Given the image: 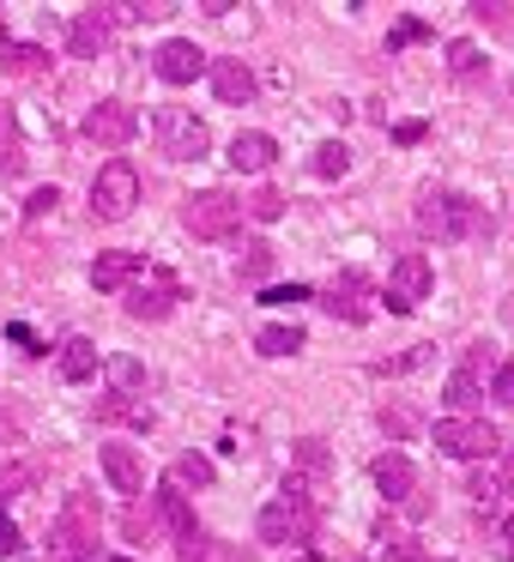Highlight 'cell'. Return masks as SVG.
<instances>
[{
	"label": "cell",
	"mask_w": 514,
	"mask_h": 562,
	"mask_svg": "<svg viewBox=\"0 0 514 562\" xmlns=\"http://www.w3.org/2000/svg\"><path fill=\"white\" fill-rule=\"evenodd\" d=\"M417 231L436 236V243H466V236L484 231V212H478V200L454 194V188H424L417 194Z\"/></svg>",
	"instance_id": "6da1fadb"
},
{
	"label": "cell",
	"mask_w": 514,
	"mask_h": 562,
	"mask_svg": "<svg viewBox=\"0 0 514 562\" xmlns=\"http://www.w3.org/2000/svg\"><path fill=\"white\" fill-rule=\"evenodd\" d=\"M255 532H260V544H309V538H315V502L279 490V496L260 508Z\"/></svg>",
	"instance_id": "7a4b0ae2"
},
{
	"label": "cell",
	"mask_w": 514,
	"mask_h": 562,
	"mask_svg": "<svg viewBox=\"0 0 514 562\" xmlns=\"http://www.w3.org/2000/svg\"><path fill=\"white\" fill-rule=\"evenodd\" d=\"M152 134H158V146H164V158H182V164H194V158H206L212 151V134H206V122H200L194 110H158L152 115Z\"/></svg>",
	"instance_id": "3957f363"
},
{
	"label": "cell",
	"mask_w": 514,
	"mask_h": 562,
	"mask_svg": "<svg viewBox=\"0 0 514 562\" xmlns=\"http://www.w3.org/2000/svg\"><path fill=\"white\" fill-rule=\"evenodd\" d=\"M182 224L200 243H224V236H236V224H243V200H231L224 188H206V194H194L182 206Z\"/></svg>",
	"instance_id": "277c9868"
},
{
	"label": "cell",
	"mask_w": 514,
	"mask_h": 562,
	"mask_svg": "<svg viewBox=\"0 0 514 562\" xmlns=\"http://www.w3.org/2000/svg\"><path fill=\"white\" fill-rule=\"evenodd\" d=\"M436 448L448 453V460H496L502 436H496V424H484V417H442Z\"/></svg>",
	"instance_id": "5b68a950"
},
{
	"label": "cell",
	"mask_w": 514,
	"mask_h": 562,
	"mask_svg": "<svg viewBox=\"0 0 514 562\" xmlns=\"http://www.w3.org/2000/svg\"><path fill=\"white\" fill-rule=\"evenodd\" d=\"M134 206H139V170L127 158H110L91 182V212L98 218H127Z\"/></svg>",
	"instance_id": "8992f818"
},
{
	"label": "cell",
	"mask_w": 514,
	"mask_h": 562,
	"mask_svg": "<svg viewBox=\"0 0 514 562\" xmlns=\"http://www.w3.org/2000/svg\"><path fill=\"white\" fill-rule=\"evenodd\" d=\"M429 284H436V267H429L424 255H400L388 267V308L393 315H412V308L429 296Z\"/></svg>",
	"instance_id": "52a82bcc"
},
{
	"label": "cell",
	"mask_w": 514,
	"mask_h": 562,
	"mask_svg": "<svg viewBox=\"0 0 514 562\" xmlns=\"http://www.w3.org/2000/svg\"><path fill=\"white\" fill-rule=\"evenodd\" d=\"M79 134L91 139V146H110V151H122L127 139L139 134V115L127 110V103H98V110H86V122H79Z\"/></svg>",
	"instance_id": "ba28073f"
},
{
	"label": "cell",
	"mask_w": 514,
	"mask_h": 562,
	"mask_svg": "<svg viewBox=\"0 0 514 562\" xmlns=\"http://www.w3.org/2000/svg\"><path fill=\"white\" fill-rule=\"evenodd\" d=\"M152 74H158L164 86H194L200 74H212V61H206V49H200V43L170 37L158 55H152Z\"/></svg>",
	"instance_id": "9c48e42d"
},
{
	"label": "cell",
	"mask_w": 514,
	"mask_h": 562,
	"mask_svg": "<svg viewBox=\"0 0 514 562\" xmlns=\"http://www.w3.org/2000/svg\"><path fill=\"white\" fill-rule=\"evenodd\" d=\"M176 303H182V284H176L164 267H152V284L139 279L134 291H127V315H134V321H164Z\"/></svg>",
	"instance_id": "30bf717a"
},
{
	"label": "cell",
	"mask_w": 514,
	"mask_h": 562,
	"mask_svg": "<svg viewBox=\"0 0 514 562\" xmlns=\"http://www.w3.org/2000/svg\"><path fill=\"white\" fill-rule=\"evenodd\" d=\"M110 31H115L110 7H86V13H74V25H67V49H74L79 61H98V55L110 49Z\"/></svg>",
	"instance_id": "8fae6325"
},
{
	"label": "cell",
	"mask_w": 514,
	"mask_h": 562,
	"mask_svg": "<svg viewBox=\"0 0 514 562\" xmlns=\"http://www.w3.org/2000/svg\"><path fill=\"white\" fill-rule=\"evenodd\" d=\"M139 279H146V255H134V248H110V255L91 260V284L98 291H134Z\"/></svg>",
	"instance_id": "7c38bea8"
},
{
	"label": "cell",
	"mask_w": 514,
	"mask_h": 562,
	"mask_svg": "<svg viewBox=\"0 0 514 562\" xmlns=\"http://www.w3.org/2000/svg\"><path fill=\"white\" fill-rule=\"evenodd\" d=\"M152 508H158V520L170 526V538H176V544H188V538H200V526H194V508H188V496L170 484V477L158 484V496H152Z\"/></svg>",
	"instance_id": "4fadbf2b"
},
{
	"label": "cell",
	"mask_w": 514,
	"mask_h": 562,
	"mask_svg": "<svg viewBox=\"0 0 514 562\" xmlns=\"http://www.w3.org/2000/svg\"><path fill=\"white\" fill-rule=\"evenodd\" d=\"M478 369H484V345H478V351L466 357L460 369H454V375H448V393H442V400H448V405H454V412H460V417L472 412L478 400H484V381H478Z\"/></svg>",
	"instance_id": "5bb4252c"
},
{
	"label": "cell",
	"mask_w": 514,
	"mask_h": 562,
	"mask_svg": "<svg viewBox=\"0 0 514 562\" xmlns=\"http://www.w3.org/2000/svg\"><path fill=\"white\" fill-rule=\"evenodd\" d=\"M103 477H110L122 496H146V465H139V453L134 448H103Z\"/></svg>",
	"instance_id": "9a60e30c"
},
{
	"label": "cell",
	"mask_w": 514,
	"mask_h": 562,
	"mask_svg": "<svg viewBox=\"0 0 514 562\" xmlns=\"http://www.w3.org/2000/svg\"><path fill=\"white\" fill-rule=\"evenodd\" d=\"M272 158H279V139L272 134H236L231 139V170H243V176L272 170Z\"/></svg>",
	"instance_id": "2e32d148"
},
{
	"label": "cell",
	"mask_w": 514,
	"mask_h": 562,
	"mask_svg": "<svg viewBox=\"0 0 514 562\" xmlns=\"http://www.w3.org/2000/svg\"><path fill=\"white\" fill-rule=\"evenodd\" d=\"M376 490H381L388 502H412V496H417L412 460H405V453H381V460H376Z\"/></svg>",
	"instance_id": "e0dca14e"
},
{
	"label": "cell",
	"mask_w": 514,
	"mask_h": 562,
	"mask_svg": "<svg viewBox=\"0 0 514 562\" xmlns=\"http://www.w3.org/2000/svg\"><path fill=\"white\" fill-rule=\"evenodd\" d=\"M212 91H219V103H231V110H243L248 98H255V74H248L243 61H212Z\"/></svg>",
	"instance_id": "ac0fdd59"
},
{
	"label": "cell",
	"mask_w": 514,
	"mask_h": 562,
	"mask_svg": "<svg viewBox=\"0 0 514 562\" xmlns=\"http://www.w3.org/2000/svg\"><path fill=\"white\" fill-rule=\"evenodd\" d=\"M98 417H103V424H134V429L158 424V412H152V405H139L134 393H110V400L98 405Z\"/></svg>",
	"instance_id": "d6986e66"
},
{
	"label": "cell",
	"mask_w": 514,
	"mask_h": 562,
	"mask_svg": "<svg viewBox=\"0 0 514 562\" xmlns=\"http://www.w3.org/2000/svg\"><path fill=\"white\" fill-rule=\"evenodd\" d=\"M98 363H103V357H98V345H91V339H67L62 345V375L74 381V387L98 375Z\"/></svg>",
	"instance_id": "ffe728a7"
},
{
	"label": "cell",
	"mask_w": 514,
	"mask_h": 562,
	"mask_svg": "<svg viewBox=\"0 0 514 562\" xmlns=\"http://www.w3.org/2000/svg\"><path fill=\"white\" fill-rule=\"evenodd\" d=\"M0 67H7V74H43V67H49V49H37V43H7L0 37Z\"/></svg>",
	"instance_id": "44dd1931"
},
{
	"label": "cell",
	"mask_w": 514,
	"mask_h": 562,
	"mask_svg": "<svg viewBox=\"0 0 514 562\" xmlns=\"http://www.w3.org/2000/svg\"><path fill=\"white\" fill-rule=\"evenodd\" d=\"M19 170H25V139H19L13 110L0 103V176H19Z\"/></svg>",
	"instance_id": "7402d4cb"
},
{
	"label": "cell",
	"mask_w": 514,
	"mask_h": 562,
	"mask_svg": "<svg viewBox=\"0 0 514 562\" xmlns=\"http://www.w3.org/2000/svg\"><path fill=\"white\" fill-rule=\"evenodd\" d=\"M255 351L260 357H297V351H303V327H284V321H279V327H260L255 333Z\"/></svg>",
	"instance_id": "603a6c76"
},
{
	"label": "cell",
	"mask_w": 514,
	"mask_h": 562,
	"mask_svg": "<svg viewBox=\"0 0 514 562\" xmlns=\"http://www.w3.org/2000/svg\"><path fill=\"white\" fill-rule=\"evenodd\" d=\"M31 484H37V465H31V460H13V453H0V502H7V496H25Z\"/></svg>",
	"instance_id": "cb8c5ba5"
},
{
	"label": "cell",
	"mask_w": 514,
	"mask_h": 562,
	"mask_svg": "<svg viewBox=\"0 0 514 562\" xmlns=\"http://www.w3.org/2000/svg\"><path fill=\"white\" fill-rule=\"evenodd\" d=\"M357 291H364V279H357V272H345V284H333L327 291V315H345V321H364V303H357Z\"/></svg>",
	"instance_id": "d4e9b609"
},
{
	"label": "cell",
	"mask_w": 514,
	"mask_h": 562,
	"mask_svg": "<svg viewBox=\"0 0 514 562\" xmlns=\"http://www.w3.org/2000/svg\"><path fill=\"white\" fill-rule=\"evenodd\" d=\"M212 477H219V472H212V460H206V453H182V460L170 465V484H176V490H188V484H194V490H206Z\"/></svg>",
	"instance_id": "484cf974"
},
{
	"label": "cell",
	"mask_w": 514,
	"mask_h": 562,
	"mask_svg": "<svg viewBox=\"0 0 514 562\" xmlns=\"http://www.w3.org/2000/svg\"><path fill=\"white\" fill-rule=\"evenodd\" d=\"M327 441H315V436H309V441H297V484H303V477H315V484H321V477H327Z\"/></svg>",
	"instance_id": "4316f807"
},
{
	"label": "cell",
	"mask_w": 514,
	"mask_h": 562,
	"mask_svg": "<svg viewBox=\"0 0 514 562\" xmlns=\"http://www.w3.org/2000/svg\"><path fill=\"white\" fill-rule=\"evenodd\" d=\"M158 508H146V502H134V508H127V520H122V532H127V544H152V538H158Z\"/></svg>",
	"instance_id": "83f0119b"
},
{
	"label": "cell",
	"mask_w": 514,
	"mask_h": 562,
	"mask_svg": "<svg viewBox=\"0 0 514 562\" xmlns=\"http://www.w3.org/2000/svg\"><path fill=\"white\" fill-rule=\"evenodd\" d=\"M164 13H170L164 0H127V7H110L115 25H146V19H164Z\"/></svg>",
	"instance_id": "f1b7e54d"
},
{
	"label": "cell",
	"mask_w": 514,
	"mask_h": 562,
	"mask_svg": "<svg viewBox=\"0 0 514 562\" xmlns=\"http://www.w3.org/2000/svg\"><path fill=\"white\" fill-rule=\"evenodd\" d=\"M236 272H243V279H267V272H272V248L267 243H248L243 260H236Z\"/></svg>",
	"instance_id": "f546056e"
},
{
	"label": "cell",
	"mask_w": 514,
	"mask_h": 562,
	"mask_svg": "<svg viewBox=\"0 0 514 562\" xmlns=\"http://www.w3.org/2000/svg\"><path fill=\"white\" fill-rule=\"evenodd\" d=\"M103 369H110V381H115V393H134V387H139V381H146V369H139V363H134V357H110V363H103Z\"/></svg>",
	"instance_id": "4dcf8cb0"
},
{
	"label": "cell",
	"mask_w": 514,
	"mask_h": 562,
	"mask_svg": "<svg viewBox=\"0 0 514 562\" xmlns=\"http://www.w3.org/2000/svg\"><path fill=\"white\" fill-rule=\"evenodd\" d=\"M351 170V151L339 146V139H327V146L315 151V176H345Z\"/></svg>",
	"instance_id": "1f68e13d"
},
{
	"label": "cell",
	"mask_w": 514,
	"mask_h": 562,
	"mask_svg": "<svg viewBox=\"0 0 514 562\" xmlns=\"http://www.w3.org/2000/svg\"><path fill=\"white\" fill-rule=\"evenodd\" d=\"M448 67H454V74H460V79H472L478 74V43H448Z\"/></svg>",
	"instance_id": "d6a6232c"
},
{
	"label": "cell",
	"mask_w": 514,
	"mask_h": 562,
	"mask_svg": "<svg viewBox=\"0 0 514 562\" xmlns=\"http://www.w3.org/2000/svg\"><path fill=\"white\" fill-rule=\"evenodd\" d=\"M381 562H429V557H424V550L412 544V538H393V544L381 550Z\"/></svg>",
	"instance_id": "836d02e7"
},
{
	"label": "cell",
	"mask_w": 514,
	"mask_h": 562,
	"mask_svg": "<svg viewBox=\"0 0 514 562\" xmlns=\"http://www.w3.org/2000/svg\"><path fill=\"white\" fill-rule=\"evenodd\" d=\"M248 212H255L260 224H272V218H279V212H284V200H279V194H272V188H267V194H255V200H248Z\"/></svg>",
	"instance_id": "e575fe53"
},
{
	"label": "cell",
	"mask_w": 514,
	"mask_h": 562,
	"mask_svg": "<svg viewBox=\"0 0 514 562\" xmlns=\"http://www.w3.org/2000/svg\"><path fill=\"white\" fill-rule=\"evenodd\" d=\"M490 393H496L502 405H514V357H502V369H496V381H490Z\"/></svg>",
	"instance_id": "d590c367"
},
{
	"label": "cell",
	"mask_w": 514,
	"mask_h": 562,
	"mask_svg": "<svg viewBox=\"0 0 514 562\" xmlns=\"http://www.w3.org/2000/svg\"><path fill=\"white\" fill-rule=\"evenodd\" d=\"M55 206H62V194H55V188H37L31 206H25V218H43V212H55Z\"/></svg>",
	"instance_id": "8d00e7d4"
},
{
	"label": "cell",
	"mask_w": 514,
	"mask_h": 562,
	"mask_svg": "<svg viewBox=\"0 0 514 562\" xmlns=\"http://www.w3.org/2000/svg\"><path fill=\"white\" fill-rule=\"evenodd\" d=\"M260 303H309V284H279V291H267Z\"/></svg>",
	"instance_id": "74e56055"
},
{
	"label": "cell",
	"mask_w": 514,
	"mask_h": 562,
	"mask_svg": "<svg viewBox=\"0 0 514 562\" xmlns=\"http://www.w3.org/2000/svg\"><path fill=\"white\" fill-rule=\"evenodd\" d=\"M19 544H25V538H19V526L0 514V557H19Z\"/></svg>",
	"instance_id": "f35d334b"
},
{
	"label": "cell",
	"mask_w": 514,
	"mask_h": 562,
	"mask_svg": "<svg viewBox=\"0 0 514 562\" xmlns=\"http://www.w3.org/2000/svg\"><path fill=\"white\" fill-rule=\"evenodd\" d=\"M496 490H502V496H514V453H502V465H496Z\"/></svg>",
	"instance_id": "ab89813d"
},
{
	"label": "cell",
	"mask_w": 514,
	"mask_h": 562,
	"mask_svg": "<svg viewBox=\"0 0 514 562\" xmlns=\"http://www.w3.org/2000/svg\"><path fill=\"white\" fill-rule=\"evenodd\" d=\"M393 139H400V146H417V139H424V122H400V127H393Z\"/></svg>",
	"instance_id": "60d3db41"
},
{
	"label": "cell",
	"mask_w": 514,
	"mask_h": 562,
	"mask_svg": "<svg viewBox=\"0 0 514 562\" xmlns=\"http://www.w3.org/2000/svg\"><path fill=\"white\" fill-rule=\"evenodd\" d=\"M417 37H424V25H417V19H405V25L393 31V49H400V43H417Z\"/></svg>",
	"instance_id": "b9f144b4"
},
{
	"label": "cell",
	"mask_w": 514,
	"mask_h": 562,
	"mask_svg": "<svg viewBox=\"0 0 514 562\" xmlns=\"http://www.w3.org/2000/svg\"><path fill=\"white\" fill-rule=\"evenodd\" d=\"M381 429H393V436H405V429H412V417H405V412H381Z\"/></svg>",
	"instance_id": "7bdbcfd3"
},
{
	"label": "cell",
	"mask_w": 514,
	"mask_h": 562,
	"mask_svg": "<svg viewBox=\"0 0 514 562\" xmlns=\"http://www.w3.org/2000/svg\"><path fill=\"white\" fill-rule=\"evenodd\" d=\"M502 532H509V557H514V514H509V526H502Z\"/></svg>",
	"instance_id": "ee69618b"
}]
</instances>
